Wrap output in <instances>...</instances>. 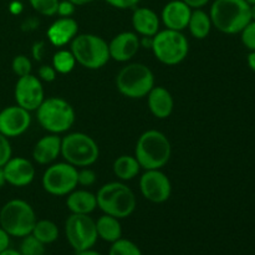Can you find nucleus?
Instances as JSON below:
<instances>
[{
	"instance_id": "37998d69",
	"label": "nucleus",
	"mask_w": 255,
	"mask_h": 255,
	"mask_svg": "<svg viewBox=\"0 0 255 255\" xmlns=\"http://www.w3.org/2000/svg\"><path fill=\"white\" fill-rule=\"evenodd\" d=\"M77 255H102L100 252L97 251H94V249H86V251L84 252H80V253H76Z\"/></svg>"
},
{
	"instance_id": "a211bd4d",
	"label": "nucleus",
	"mask_w": 255,
	"mask_h": 255,
	"mask_svg": "<svg viewBox=\"0 0 255 255\" xmlns=\"http://www.w3.org/2000/svg\"><path fill=\"white\" fill-rule=\"evenodd\" d=\"M79 32V24L74 17H59L49 26L46 36L50 44L62 47L70 44Z\"/></svg>"
},
{
	"instance_id": "6e6552de",
	"label": "nucleus",
	"mask_w": 255,
	"mask_h": 255,
	"mask_svg": "<svg viewBox=\"0 0 255 255\" xmlns=\"http://www.w3.org/2000/svg\"><path fill=\"white\" fill-rule=\"evenodd\" d=\"M61 156L74 167H90L100 157L99 144L84 132H72L61 138Z\"/></svg>"
},
{
	"instance_id": "0eeeda50",
	"label": "nucleus",
	"mask_w": 255,
	"mask_h": 255,
	"mask_svg": "<svg viewBox=\"0 0 255 255\" xmlns=\"http://www.w3.org/2000/svg\"><path fill=\"white\" fill-rule=\"evenodd\" d=\"M154 85V75L147 65L133 62L122 67L116 76V87L127 99H143Z\"/></svg>"
},
{
	"instance_id": "423d86ee",
	"label": "nucleus",
	"mask_w": 255,
	"mask_h": 255,
	"mask_svg": "<svg viewBox=\"0 0 255 255\" xmlns=\"http://www.w3.org/2000/svg\"><path fill=\"white\" fill-rule=\"evenodd\" d=\"M37 218L34 208L22 199H11L0 209V227L15 238L31 234Z\"/></svg>"
},
{
	"instance_id": "79ce46f5",
	"label": "nucleus",
	"mask_w": 255,
	"mask_h": 255,
	"mask_svg": "<svg viewBox=\"0 0 255 255\" xmlns=\"http://www.w3.org/2000/svg\"><path fill=\"white\" fill-rule=\"evenodd\" d=\"M247 61H248V66L252 71L255 72V51L249 52L248 57H247Z\"/></svg>"
},
{
	"instance_id": "49530a36",
	"label": "nucleus",
	"mask_w": 255,
	"mask_h": 255,
	"mask_svg": "<svg viewBox=\"0 0 255 255\" xmlns=\"http://www.w3.org/2000/svg\"><path fill=\"white\" fill-rule=\"evenodd\" d=\"M0 255H21L20 254L19 251H15V249H6V251H4L2 253H0Z\"/></svg>"
},
{
	"instance_id": "473e14b6",
	"label": "nucleus",
	"mask_w": 255,
	"mask_h": 255,
	"mask_svg": "<svg viewBox=\"0 0 255 255\" xmlns=\"http://www.w3.org/2000/svg\"><path fill=\"white\" fill-rule=\"evenodd\" d=\"M96 182V173L89 167L77 169V184L84 187H90Z\"/></svg>"
},
{
	"instance_id": "5701e85b",
	"label": "nucleus",
	"mask_w": 255,
	"mask_h": 255,
	"mask_svg": "<svg viewBox=\"0 0 255 255\" xmlns=\"http://www.w3.org/2000/svg\"><path fill=\"white\" fill-rule=\"evenodd\" d=\"M97 237L107 243H114L122 238V227L120 219L104 214L96 221Z\"/></svg>"
},
{
	"instance_id": "c03bdc74",
	"label": "nucleus",
	"mask_w": 255,
	"mask_h": 255,
	"mask_svg": "<svg viewBox=\"0 0 255 255\" xmlns=\"http://www.w3.org/2000/svg\"><path fill=\"white\" fill-rule=\"evenodd\" d=\"M6 184V179H5V173H4V169L2 167H0V189Z\"/></svg>"
},
{
	"instance_id": "412c9836",
	"label": "nucleus",
	"mask_w": 255,
	"mask_h": 255,
	"mask_svg": "<svg viewBox=\"0 0 255 255\" xmlns=\"http://www.w3.org/2000/svg\"><path fill=\"white\" fill-rule=\"evenodd\" d=\"M146 97L149 111L154 117L164 120L171 116L174 109V100L168 90L163 86H154Z\"/></svg>"
},
{
	"instance_id": "f704fd0d",
	"label": "nucleus",
	"mask_w": 255,
	"mask_h": 255,
	"mask_svg": "<svg viewBox=\"0 0 255 255\" xmlns=\"http://www.w3.org/2000/svg\"><path fill=\"white\" fill-rule=\"evenodd\" d=\"M76 10V5L70 0H60L59 6H57V12L60 17H72Z\"/></svg>"
},
{
	"instance_id": "e433bc0d",
	"label": "nucleus",
	"mask_w": 255,
	"mask_h": 255,
	"mask_svg": "<svg viewBox=\"0 0 255 255\" xmlns=\"http://www.w3.org/2000/svg\"><path fill=\"white\" fill-rule=\"evenodd\" d=\"M111 6L117 9H134L141 0H105Z\"/></svg>"
},
{
	"instance_id": "ea45409f",
	"label": "nucleus",
	"mask_w": 255,
	"mask_h": 255,
	"mask_svg": "<svg viewBox=\"0 0 255 255\" xmlns=\"http://www.w3.org/2000/svg\"><path fill=\"white\" fill-rule=\"evenodd\" d=\"M42 51H44V44H42V42H36V44L34 45V49H32V54H34L35 59H41Z\"/></svg>"
},
{
	"instance_id": "c9c22d12",
	"label": "nucleus",
	"mask_w": 255,
	"mask_h": 255,
	"mask_svg": "<svg viewBox=\"0 0 255 255\" xmlns=\"http://www.w3.org/2000/svg\"><path fill=\"white\" fill-rule=\"evenodd\" d=\"M56 70L52 67V65H42L40 66L39 71H37V77L44 82H52L56 79Z\"/></svg>"
},
{
	"instance_id": "4c0bfd02",
	"label": "nucleus",
	"mask_w": 255,
	"mask_h": 255,
	"mask_svg": "<svg viewBox=\"0 0 255 255\" xmlns=\"http://www.w3.org/2000/svg\"><path fill=\"white\" fill-rule=\"evenodd\" d=\"M10 246V236L0 227V253L9 249Z\"/></svg>"
},
{
	"instance_id": "2eb2a0df",
	"label": "nucleus",
	"mask_w": 255,
	"mask_h": 255,
	"mask_svg": "<svg viewBox=\"0 0 255 255\" xmlns=\"http://www.w3.org/2000/svg\"><path fill=\"white\" fill-rule=\"evenodd\" d=\"M6 183L12 187H26L35 178V167L24 157H11L2 167Z\"/></svg>"
},
{
	"instance_id": "a878e982",
	"label": "nucleus",
	"mask_w": 255,
	"mask_h": 255,
	"mask_svg": "<svg viewBox=\"0 0 255 255\" xmlns=\"http://www.w3.org/2000/svg\"><path fill=\"white\" fill-rule=\"evenodd\" d=\"M31 234L35 238L39 239L41 243L47 246V244H52L57 241L60 232L56 224L52 221L40 219V221H36V223H35Z\"/></svg>"
},
{
	"instance_id": "aec40b11",
	"label": "nucleus",
	"mask_w": 255,
	"mask_h": 255,
	"mask_svg": "<svg viewBox=\"0 0 255 255\" xmlns=\"http://www.w3.org/2000/svg\"><path fill=\"white\" fill-rule=\"evenodd\" d=\"M61 156V137L49 133L41 137L32 149V158L39 164H51Z\"/></svg>"
},
{
	"instance_id": "2f4dec72",
	"label": "nucleus",
	"mask_w": 255,
	"mask_h": 255,
	"mask_svg": "<svg viewBox=\"0 0 255 255\" xmlns=\"http://www.w3.org/2000/svg\"><path fill=\"white\" fill-rule=\"evenodd\" d=\"M242 42L251 51H255V21L252 20L241 31Z\"/></svg>"
},
{
	"instance_id": "6ab92c4d",
	"label": "nucleus",
	"mask_w": 255,
	"mask_h": 255,
	"mask_svg": "<svg viewBox=\"0 0 255 255\" xmlns=\"http://www.w3.org/2000/svg\"><path fill=\"white\" fill-rule=\"evenodd\" d=\"M161 17L149 7L136 6L132 12V26L137 35L153 37L159 31Z\"/></svg>"
},
{
	"instance_id": "09e8293b",
	"label": "nucleus",
	"mask_w": 255,
	"mask_h": 255,
	"mask_svg": "<svg viewBox=\"0 0 255 255\" xmlns=\"http://www.w3.org/2000/svg\"><path fill=\"white\" fill-rule=\"evenodd\" d=\"M247 2H248L249 5H253V4H255V0H246Z\"/></svg>"
},
{
	"instance_id": "dca6fc26",
	"label": "nucleus",
	"mask_w": 255,
	"mask_h": 255,
	"mask_svg": "<svg viewBox=\"0 0 255 255\" xmlns=\"http://www.w3.org/2000/svg\"><path fill=\"white\" fill-rule=\"evenodd\" d=\"M139 47H141L139 36L136 32H120L109 42L110 57L115 61L127 62L136 56Z\"/></svg>"
},
{
	"instance_id": "c85d7f7f",
	"label": "nucleus",
	"mask_w": 255,
	"mask_h": 255,
	"mask_svg": "<svg viewBox=\"0 0 255 255\" xmlns=\"http://www.w3.org/2000/svg\"><path fill=\"white\" fill-rule=\"evenodd\" d=\"M109 255H143L141 249L137 247L132 241L128 239H119V241L114 242L110 248Z\"/></svg>"
},
{
	"instance_id": "bb28decb",
	"label": "nucleus",
	"mask_w": 255,
	"mask_h": 255,
	"mask_svg": "<svg viewBox=\"0 0 255 255\" xmlns=\"http://www.w3.org/2000/svg\"><path fill=\"white\" fill-rule=\"evenodd\" d=\"M76 64L77 62L75 60V56L72 55L71 50L61 49L55 52L54 57H52V67L56 70L57 74H70L75 69Z\"/></svg>"
},
{
	"instance_id": "1a4fd4ad",
	"label": "nucleus",
	"mask_w": 255,
	"mask_h": 255,
	"mask_svg": "<svg viewBox=\"0 0 255 255\" xmlns=\"http://www.w3.org/2000/svg\"><path fill=\"white\" fill-rule=\"evenodd\" d=\"M151 50L159 62L174 66L188 56L189 42L182 31L164 29L153 36Z\"/></svg>"
},
{
	"instance_id": "f257e3e1",
	"label": "nucleus",
	"mask_w": 255,
	"mask_h": 255,
	"mask_svg": "<svg viewBox=\"0 0 255 255\" xmlns=\"http://www.w3.org/2000/svg\"><path fill=\"white\" fill-rule=\"evenodd\" d=\"M212 24L223 34H239L252 21L251 5L246 0H214L209 10Z\"/></svg>"
},
{
	"instance_id": "393cba45",
	"label": "nucleus",
	"mask_w": 255,
	"mask_h": 255,
	"mask_svg": "<svg viewBox=\"0 0 255 255\" xmlns=\"http://www.w3.org/2000/svg\"><path fill=\"white\" fill-rule=\"evenodd\" d=\"M212 20L208 12L204 11L203 9H193L191 14V19L188 22V30L192 36L197 40H203L211 32Z\"/></svg>"
},
{
	"instance_id": "20e7f679",
	"label": "nucleus",
	"mask_w": 255,
	"mask_h": 255,
	"mask_svg": "<svg viewBox=\"0 0 255 255\" xmlns=\"http://www.w3.org/2000/svg\"><path fill=\"white\" fill-rule=\"evenodd\" d=\"M37 122L49 133L60 134L69 131L75 124V110L61 97H49L36 110Z\"/></svg>"
},
{
	"instance_id": "7ed1b4c3",
	"label": "nucleus",
	"mask_w": 255,
	"mask_h": 255,
	"mask_svg": "<svg viewBox=\"0 0 255 255\" xmlns=\"http://www.w3.org/2000/svg\"><path fill=\"white\" fill-rule=\"evenodd\" d=\"M97 207L104 214L117 219L128 218L137 207V199L133 191L122 182H110L97 191Z\"/></svg>"
},
{
	"instance_id": "7c9ffc66",
	"label": "nucleus",
	"mask_w": 255,
	"mask_h": 255,
	"mask_svg": "<svg viewBox=\"0 0 255 255\" xmlns=\"http://www.w3.org/2000/svg\"><path fill=\"white\" fill-rule=\"evenodd\" d=\"M11 69L17 77L30 75L32 71L31 60H30L26 55H16V56L12 59Z\"/></svg>"
},
{
	"instance_id": "f3484780",
	"label": "nucleus",
	"mask_w": 255,
	"mask_h": 255,
	"mask_svg": "<svg viewBox=\"0 0 255 255\" xmlns=\"http://www.w3.org/2000/svg\"><path fill=\"white\" fill-rule=\"evenodd\" d=\"M192 10L183 0H171L162 9L161 20L166 29L183 31L188 26Z\"/></svg>"
},
{
	"instance_id": "4be33fe9",
	"label": "nucleus",
	"mask_w": 255,
	"mask_h": 255,
	"mask_svg": "<svg viewBox=\"0 0 255 255\" xmlns=\"http://www.w3.org/2000/svg\"><path fill=\"white\" fill-rule=\"evenodd\" d=\"M66 207L72 214H91L97 208L96 194L87 189H74L67 194Z\"/></svg>"
},
{
	"instance_id": "b1692460",
	"label": "nucleus",
	"mask_w": 255,
	"mask_h": 255,
	"mask_svg": "<svg viewBox=\"0 0 255 255\" xmlns=\"http://www.w3.org/2000/svg\"><path fill=\"white\" fill-rule=\"evenodd\" d=\"M112 169H114L115 176L120 181L128 182L136 178L142 168L139 166L138 161L136 159V157L129 156V154H122L119 158L115 159Z\"/></svg>"
},
{
	"instance_id": "cd10ccee",
	"label": "nucleus",
	"mask_w": 255,
	"mask_h": 255,
	"mask_svg": "<svg viewBox=\"0 0 255 255\" xmlns=\"http://www.w3.org/2000/svg\"><path fill=\"white\" fill-rule=\"evenodd\" d=\"M19 252L21 255H45V244L41 243L39 239L35 238L32 234L21 238Z\"/></svg>"
},
{
	"instance_id": "c756f323",
	"label": "nucleus",
	"mask_w": 255,
	"mask_h": 255,
	"mask_svg": "<svg viewBox=\"0 0 255 255\" xmlns=\"http://www.w3.org/2000/svg\"><path fill=\"white\" fill-rule=\"evenodd\" d=\"M60 0H29L32 9L44 16H54L57 12Z\"/></svg>"
},
{
	"instance_id": "58836bf2",
	"label": "nucleus",
	"mask_w": 255,
	"mask_h": 255,
	"mask_svg": "<svg viewBox=\"0 0 255 255\" xmlns=\"http://www.w3.org/2000/svg\"><path fill=\"white\" fill-rule=\"evenodd\" d=\"M189 7L192 9H202L203 6H206L211 0H183Z\"/></svg>"
},
{
	"instance_id": "72a5a7b5",
	"label": "nucleus",
	"mask_w": 255,
	"mask_h": 255,
	"mask_svg": "<svg viewBox=\"0 0 255 255\" xmlns=\"http://www.w3.org/2000/svg\"><path fill=\"white\" fill-rule=\"evenodd\" d=\"M12 157V148L10 144L9 138L0 133V167H4V164Z\"/></svg>"
},
{
	"instance_id": "a19ab883",
	"label": "nucleus",
	"mask_w": 255,
	"mask_h": 255,
	"mask_svg": "<svg viewBox=\"0 0 255 255\" xmlns=\"http://www.w3.org/2000/svg\"><path fill=\"white\" fill-rule=\"evenodd\" d=\"M9 9H10V11L12 12V14H20V12H21V10H22V4L20 1H12L11 4H10V6H9Z\"/></svg>"
},
{
	"instance_id": "9b49d317",
	"label": "nucleus",
	"mask_w": 255,
	"mask_h": 255,
	"mask_svg": "<svg viewBox=\"0 0 255 255\" xmlns=\"http://www.w3.org/2000/svg\"><path fill=\"white\" fill-rule=\"evenodd\" d=\"M42 188L51 196L62 197L76 189L77 168L67 162L50 164L41 178Z\"/></svg>"
},
{
	"instance_id": "9d476101",
	"label": "nucleus",
	"mask_w": 255,
	"mask_h": 255,
	"mask_svg": "<svg viewBox=\"0 0 255 255\" xmlns=\"http://www.w3.org/2000/svg\"><path fill=\"white\" fill-rule=\"evenodd\" d=\"M65 236L76 253L94 248L97 239L96 221L90 214H70L65 222Z\"/></svg>"
},
{
	"instance_id": "39448f33",
	"label": "nucleus",
	"mask_w": 255,
	"mask_h": 255,
	"mask_svg": "<svg viewBox=\"0 0 255 255\" xmlns=\"http://www.w3.org/2000/svg\"><path fill=\"white\" fill-rule=\"evenodd\" d=\"M70 50L79 65L89 70H99L110 61L109 44L95 34H77L70 42Z\"/></svg>"
},
{
	"instance_id": "f8f14e48",
	"label": "nucleus",
	"mask_w": 255,
	"mask_h": 255,
	"mask_svg": "<svg viewBox=\"0 0 255 255\" xmlns=\"http://www.w3.org/2000/svg\"><path fill=\"white\" fill-rule=\"evenodd\" d=\"M141 194L151 203H164L172 193V184L161 169H147L139 178Z\"/></svg>"
},
{
	"instance_id": "a18cd8bd",
	"label": "nucleus",
	"mask_w": 255,
	"mask_h": 255,
	"mask_svg": "<svg viewBox=\"0 0 255 255\" xmlns=\"http://www.w3.org/2000/svg\"><path fill=\"white\" fill-rule=\"evenodd\" d=\"M71 2H74L76 6H82V5H86V4H90V2H92L94 0H70Z\"/></svg>"
},
{
	"instance_id": "4468645a",
	"label": "nucleus",
	"mask_w": 255,
	"mask_h": 255,
	"mask_svg": "<svg viewBox=\"0 0 255 255\" xmlns=\"http://www.w3.org/2000/svg\"><path fill=\"white\" fill-rule=\"evenodd\" d=\"M31 125L30 111L19 105L7 106L0 111V133L7 138H14L24 134Z\"/></svg>"
},
{
	"instance_id": "de8ad7c7",
	"label": "nucleus",
	"mask_w": 255,
	"mask_h": 255,
	"mask_svg": "<svg viewBox=\"0 0 255 255\" xmlns=\"http://www.w3.org/2000/svg\"><path fill=\"white\" fill-rule=\"evenodd\" d=\"M251 16H252V20L255 21V4L251 5Z\"/></svg>"
},
{
	"instance_id": "f03ea898",
	"label": "nucleus",
	"mask_w": 255,
	"mask_h": 255,
	"mask_svg": "<svg viewBox=\"0 0 255 255\" xmlns=\"http://www.w3.org/2000/svg\"><path fill=\"white\" fill-rule=\"evenodd\" d=\"M172 146L168 137L157 129H148L138 137L134 157L142 169H162L169 162Z\"/></svg>"
},
{
	"instance_id": "ddd939ff",
	"label": "nucleus",
	"mask_w": 255,
	"mask_h": 255,
	"mask_svg": "<svg viewBox=\"0 0 255 255\" xmlns=\"http://www.w3.org/2000/svg\"><path fill=\"white\" fill-rule=\"evenodd\" d=\"M14 97L20 107L30 112L36 111L45 100L42 81L32 74L19 77L15 85Z\"/></svg>"
}]
</instances>
